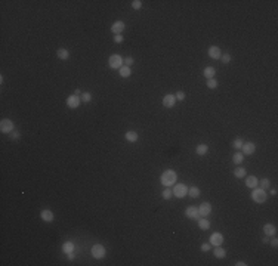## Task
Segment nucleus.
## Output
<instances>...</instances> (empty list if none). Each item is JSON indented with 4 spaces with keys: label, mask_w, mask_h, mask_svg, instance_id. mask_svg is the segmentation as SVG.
<instances>
[{
    "label": "nucleus",
    "mask_w": 278,
    "mask_h": 266,
    "mask_svg": "<svg viewBox=\"0 0 278 266\" xmlns=\"http://www.w3.org/2000/svg\"><path fill=\"white\" fill-rule=\"evenodd\" d=\"M243 143H244V141H243L241 138H237V139H234V142H232V146L237 148V149H241Z\"/></svg>",
    "instance_id": "obj_31"
},
{
    "label": "nucleus",
    "mask_w": 278,
    "mask_h": 266,
    "mask_svg": "<svg viewBox=\"0 0 278 266\" xmlns=\"http://www.w3.org/2000/svg\"><path fill=\"white\" fill-rule=\"evenodd\" d=\"M172 194H173L176 198H184V197H186V194H188V186H186L185 183H176L175 188L172 189Z\"/></svg>",
    "instance_id": "obj_3"
},
{
    "label": "nucleus",
    "mask_w": 278,
    "mask_h": 266,
    "mask_svg": "<svg viewBox=\"0 0 278 266\" xmlns=\"http://www.w3.org/2000/svg\"><path fill=\"white\" fill-rule=\"evenodd\" d=\"M241 149H243V154L252 155V154H254V151H256V145H254L253 142H244L241 146Z\"/></svg>",
    "instance_id": "obj_8"
},
{
    "label": "nucleus",
    "mask_w": 278,
    "mask_h": 266,
    "mask_svg": "<svg viewBox=\"0 0 278 266\" xmlns=\"http://www.w3.org/2000/svg\"><path fill=\"white\" fill-rule=\"evenodd\" d=\"M0 132L2 133H12L13 132V123L9 118H3L0 121Z\"/></svg>",
    "instance_id": "obj_6"
},
{
    "label": "nucleus",
    "mask_w": 278,
    "mask_h": 266,
    "mask_svg": "<svg viewBox=\"0 0 278 266\" xmlns=\"http://www.w3.org/2000/svg\"><path fill=\"white\" fill-rule=\"evenodd\" d=\"M201 251H210V243H204V244H201Z\"/></svg>",
    "instance_id": "obj_38"
},
{
    "label": "nucleus",
    "mask_w": 278,
    "mask_h": 266,
    "mask_svg": "<svg viewBox=\"0 0 278 266\" xmlns=\"http://www.w3.org/2000/svg\"><path fill=\"white\" fill-rule=\"evenodd\" d=\"M198 213L201 217H206V216H209L212 213V204L210 203H203L201 206L198 207Z\"/></svg>",
    "instance_id": "obj_10"
},
{
    "label": "nucleus",
    "mask_w": 278,
    "mask_h": 266,
    "mask_svg": "<svg viewBox=\"0 0 278 266\" xmlns=\"http://www.w3.org/2000/svg\"><path fill=\"white\" fill-rule=\"evenodd\" d=\"M271 195H277V189H275V188L271 189Z\"/></svg>",
    "instance_id": "obj_46"
},
{
    "label": "nucleus",
    "mask_w": 278,
    "mask_h": 266,
    "mask_svg": "<svg viewBox=\"0 0 278 266\" xmlns=\"http://www.w3.org/2000/svg\"><path fill=\"white\" fill-rule=\"evenodd\" d=\"M235 265H237V266H246L247 263H246V262H241V260H240V262H237Z\"/></svg>",
    "instance_id": "obj_43"
},
{
    "label": "nucleus",
    "mask_w": 278,
    "mask_h": 266,
    "mask_svg": "<svg viewBox=\"0 0 278 266\" xmlns=\"http://www.w3.org/2000/svg\"><path fill=\"white\" fill-rule=\"evenodd\" d=\"M209 56L212 58V59H220L222 50H220L218 46H210L209 47Z\"/></svg>",
    "instance_id": "obj_13"
},
{
    "label": "nucleus",
    "mask_w": 278,
    "mask_h": 266,
    "mask_svg": "<svg viewBox=\"0 0 278 266\" xmlns=\"http://www.w3.org/2000/svg\"><path fill=\"white\" fill-rule=\"evenodd\" d=\"M215 68L213 67H206L204 68V76H206V78L209 80V78H215Z\"/></svg>",
    "instance_id": "obj_27"
},
{
    "label": "nucleus",
    "mask_w": 278,
    "mask_h": 266,
    "mask_svg": "<svg viewBox=\"0 0 278 266\" xmlns=\"http://www.w3.org/2000/svg\"><path fill=\"white\" fill-rule=\"evenodd\" d=\"M124 62H126L127 67H130L132 64H133V58H132V56H127L126 59H124Z\"/></svg>",
    "instance_id": "obj_39"
},
{
    "label": "nucleus",
    "mask_w": 278,
    "mask_h": 266,
    "mask_svg": "<svg viewBox=\"0 0 278 266\" xmlns=\"http://www.w3.org/2000/svg\"><path fill=\"white\" fill-rule=\"evenodd\" d=\"M123 42V36L121 34H114V43H121Z\"/></svg>",
    "instance_id": "obj_37"
},
{
    "label": "nucleus",
    "mask_w": 278,
    "mask_h": 266,
    "mask_svg": "<svg viewBox=\"0 0 278 266\" xmlns=\"http://www.w3.org/2000/svg\"><path fill=\"white\" fill-rule=\"evenodd\" d=\"M11 138H12V139H19V138H21V133H18V132H12Z\"/></svg>",
    "instance_id": "obj_40"
},
{
    "label": "nucleus",
    "mask_w": 278,
    "mask_h": 266,
    "mask_svg": "<svg viewBox=\"0 0 278 266\" xmlns=\"http://www.w3.org/2000/svg\"><path fill=\"white\" fill-rule=\"evenodd\" d=\"M172 195H173V194H172V189L166 188L164 191H163V198H164V200H170V198H172Z\"/></svg>",
    "instance_id": "obj_34"
},
{
    "label": "nucleus",
    "mask_w": 278,
    "mask_h": 266,
    "mask_svg": "<svg viewBox=\"0 0 278 266\" xmlns=\"http://www.w3.org/2000/svg\"><path fill=\"white\" fill-rule=\"evenodd\" d=\"M178 180V175H176V172H173V170H166V172H163L161 173V176H160V182L164 185V186H172V185H175V182Z\"/></svg>",
    "instance_id": "obj_1"
},
{
    "label": "nucleus",
    "mask_w": 278,
    "mask_h": 266,
    "mask_svg": "<svg viewBox=\"0 0 278 266\" xmlns=\"http://www.w3.org/2000/svg\"><path fill=\"white\" fill-rule=\"evenodd\" d=\"M62 251L65 254H68V253H73L74 251V244L71 241H67V243H64L62 244Z\"/></svg>",
    "instance_id": "obj_23"
},
{
    "label": "nucleus",
    "mask_w": 278,
    "mask_h": 266,
    "mask_svg": "<svg viewBox=\"0 0 278 266\" xmlns=\"http://www.w3.org/2000/svg\"><path fill=\"white\" fill-rule=\"evenodd\" d=\"M252 200L257 204H262L266 201V192L262 188H253L252 192Z\"/></svg>",
    "instance_id": "obj_2"
},
{
    "label": "nucleus",
    "mask_w": 278,
    "mask_h": 266,
    "mask_svg": "<svg viewBox=\"0 0 278 266\" xmlns=\"http://www.w3.org/2000/svg\"><path fill=\"white\" fill-rule=\"evenodd\" d=\"M206 86L209 89H216V86H218V81H216L215 78H209L207 80V83H206Z\"/></svg>",
    "instance_id": "obj_33"
},
{
    "label": "nucleus",
    "mask_w": 278,
    "mask_h": 266,
    "mask_svg": "<svg viewBox=\"0 0 278 266\" xmlns=\"http://www.w3.org/2000/svg\"><path fill=\"white\" fill-rule=\"evenodd\" d=\"M243 160H244V154H243V152H237V154H234V157H232L234 164H241Z\"/></svg>",
    "instance_id": "obj_28"
},
{
    "label": "nucleus",
    "mask_w": 278,
    "mask_h": 266,
    "mask_svg": "<svg viewBox=\"0 0 278 266\" xmlns=\"http://www.w3.org/2000/svg\"><path fill=\"white\" fill-rule=\"evenodd\" d=\"M257 185H259V180H257L256 176H247L246 177V186L247 188H257Z\"/></svg>",
    "instance_id": "obj_15"
},
{
    "label": "nucleus",
    "mask_w": 278,
    "mask_h": 266,
    "mask_svg": "<svg viewBox=\"0 0 278 266\" xmlns=\"http://www.w3.org/2000/svg\"><path fill=\"white\" fill-rule=\"evenodd\" d=\"M271 245H272L274 248H275V247L278 245V241H277V240H272V241H271Z\"/></svg>",
    "instance_id": "obj_42"
},
{
    "label": "nucleus",
    "mask_w": 278,
    "mask_h": 266,
    "mask_svg": "<svg viewBox=\"0 0 278 266\" xmlns=\"http://www.w3.org/2000/svg\"><path fill=\"white\" fill-rule=\"evenodd\" d=\"M124 138H126L127 142H136L138 139H139V136H138L136 132H132V130L126 132V133H124Z\"/></svg>",
    "instance_id": "obj_19"
},
{
    "label": "nucleus",
    "mask_w": 278,
    "mask_h": 266,
    "mask_svg": "<svg viewBox=\"0 0 278 266\" xmlns=\"http://www.w3.org/2000/svg\"><path fill=\"white\" fill-rule=\"evenodd\" d=\"M231 55L229 53H222V56H220V61H222V64H229L231 62Z\"/></svg>",
    "instance_id": "obj_32"
},
{
    "label": "nucleus",
    "mask_w": 278,
    "mask_h": 266,
    "mask_svg": "<svg viewBox=\"0 0 278 266\" xmlns=\"http://www.w3.org/2000/svg\"><path fill=\"white\" fill-rule=\"evenodd\" d=\"M207 151H209V146L204 145V143H200V145L195 148V152H197L198 155H206Z\"/></svg>",
    "instance_id": "obj_24"
},
{
    "label": "nucleus",
    "mask_w": 278,
    "mask_h": 266,
    "mask_svg": "<svg viewBox=\"0 0 278 266\" xmlns=\"http://www.w3.org/2000/svg\"><path fill=\"white\" fill-rule=\"evenodd\" d=\"M175 98H176V101H184L186 96H185V92H182V90H179V92H176V95H175Z\"/></svg>",
    "instance_id": "obj_35"
},
{
    "label": "nucleus",
    "mask_w": 278,
    "mask_h": 266,
    "mask_svg": "<svg viewBox=\"0 0 278 266\" xmlns=\"http://www.w3.org/2000/svg\"><path fill=\"white\" fill-rule=\"evenodd\" d=\"M67 256H68V260H73L74 259V253H68Z\"/></svg>",
    "instance_id": "obj_44"
},
{
    "label": "nucleus",
    "mask_w": 278,
    "mask_h": 266,
    "mask_svg": "<svg viewBox=\"0 0 278 266\" xmlns=\"http://www.w3.org/2000/svg\"><path fill=\"white\" fill-rule=\"evenodd\" d=\"M80 98L79 96H76V95H71V96H68L67 98V105H68V108H73V110H76L77 107L80 105Z\"/></svg>",
    "instance_id": "obj_12"
},
{
    "label": "nucleus",
    "mask_w": 278,
    "mask_h": 266,
    "mask_svg": "<svg viewBox=\"0 0 278 266\" xmlns=\"http://www.w3.org/2000/svg\"><path fill=\"white\" fill-rule=\"evenodd\" d=\"M40 217H42L43 222H52L53 220V213L50 211V210H42Z\"/></svg>",
    "instance_id": "obj_17"
},
{
    "label": "nucleus",
    "mask_w": 278,
    "mask_h": 266,
    "mask_svg": "<svg viewBox=\"0 0 278 266\" xmlns=\"http://www.w3.org/2000/svg\"><path fill=\"white\" fill-rule=\"evenodd\" d=\"M185 216H186L188 219L198 220V219H200L198 207H194V206H189V207H186V210H185Z\"/></svg>",
    "instance_id": "obj_7"
},
{
    "label": "nucleus",
    "mask_w": 278,
    "mask_h": 266,
    "mask_svg": "<svg viewBox=\"0 0 278 266\" xmlns=\"http://www.w3.org/2000/svg\"><path fill=\"white\" fill-rule=\"evenodd\" d=\"M175 104H176L175 95H166V96L163 98V107H166V108H173Z\"/></svg>",
    "instance_id": "obj_11"
},
{
    "label": "nucleus",
    "mask_w": 278,
    "mask_h": 266,
    "mask_svg": "<svg viewBox=\"0 0 278 266\" xmlns=\"http://www.w3.org/2000/svg\"><path fill=\"white\" fill-rule=\"evenodd\" d=\"M234 176L238 177V179L246 177V169H244V167H237L235 170H234Z\"/></svg>",
    "instance_id": "obj_26"
},
{
    "label": "nucleus",
    "mask_w": 278,
    "mask_h": 266,
    "mask_svg": "<svg viewBox=\"0 0 278 266\" xmlns=\"http://www.w3.org/2000/svg\"><path fill=\"white\" fill-rule=\"evenodd\" d=\"M74 95H76V96H81V92H80V89H76V90H74Z\"/></svg>",
    "instance_id": "obj_41"
},
{
    "label": "nucleus",
    "mask_w": 278,
    "mask_h": 266,
    "mask_svg": "<svg viewBox=\"0 0 278 266\" xmlns=\"http://www.w3.org/2000/svg\"><path fill=\"white\" fill-rule=\"evenodd\" d=\"M213 254H215V257H218V259H223L226 256V250L222 248L220 245H216V248L213 250Z\"/></svg>",
    "instance_id": "obj_18"
},
{
    "label": "nucleus",
    "mask_w": 278,
    "mask_h": 266,
    "mask_svg": "<svg viewBox=\"0 0 278 266\" xmlns=\"http://www.w3.org/2000/svg\"><path fill=\"white\" fill-rule=\"evenodd\" d=\"M132 8H133V9H141L142 8V2L141 0H133V2H132Z\"/></svg>",
    "instance_id": "obj_36"
},
{
    "label": "nucleus",
    "mask_w": 278,
    "mask_h": 266,
    "mask_svg": "<svg viewBox=\"0 0 278 266\" xmlns=\"http://www.w3.org/2000/svg\"><path fill=\"white\" fill-rule=\"evenodd\" d=\"M80 99H81V102H86V104H87V102L92 101V95H90L89 92H83L81 96H80Z\"/></svg>",
    "instance_id": "obj_30"
},
{
    "label": "nucleus",
    "mask_w": 278,
    "mask_h": 266,
    "mask_svg": "<svg viewBox=\"0 0 278 266\" xmlns=\"http://www.w3.org/2000/svg\"><path fill=\"white\" fill-rule=\"evenodd\" d=\"M124 27L126 25H124V22L123 21H116L113 25H111V31L114 33V34H120V33L124 30Z\"/></svg>",
    "instance_id": "obj_14"
},
{
    "label": "nucleus",
    "mask_w": 278,
    "mask_h": 266,
    "mask_svg": "<svg viewBox=\"0 0 278 266\" xmlns=\"http://www.w3.org/2000/svg\"><path fill=\"white\" fill-rule=\"evenodd\" d=\"M259 183H260V188L263 189V191H266V189H269V186H271V180L269 179H262V180H259Z\"/></svg>",
    "instance_id": "obj_29"
},
{
    "label": "nucleus",
    "mask_w": 278,
    "mask_h": 266,
    "mask_svg": "<svg viewBox=\"0 0 278 266\" xmlns=\"http://www.w3.org/2000/svg\"><path fill=\"white\" fill-rule=\"evenodd\" d=\"M108 65L113 70H120L123 67V58L120 55H111L110 59H108Z\"/></svg>",
    "instance_id": "obj_4"
},
{
    "label": "nucleus",
    "mask_w": 278,
    "mask_h": 266,
    "mask_svg": "<svg viewBox=\"0 0 278 266\" xmlns=\"http://www.w3.org/2000/svg\"><path fill=\"white\" fill-rule=\"evenodd\" d=\"M263 231H265V234H266L268 237H272V235L277 232V229H275V226H274L272 223H266L263 226Z\"/></svg>",
    "instance_id": "obj_21"
},
{
    "label": "nucleus",
    "mask_w": 278,
    "mask_h": 266,
    "mask_svg": "<svg viewBox=\"0 0 278 266\" xmlns=\"http://www.w3.org/2000/svg\"><path fill=\"white\" fill-rule=\"evenodd\" d=\"M105 254H107V250H105V247L102 244H95L92 247V256L95 259H104Z\"/></svg>",
    "instance_id": "obj_5"
},
{
    "label": "nucleus",
    "mask_w": 278,
    "mask_h": 266,
    "mask_svg": "<svg viewBox=\"0 0 278 266\" xmlns=\"http://www.w3.org/2000/svg\"><path fill=\"white\" fill-rule=\"evenodd\" d=\"M118 73H120V76L123 78H127V77H130V74H132V71H130V67H127V65H123V67L118 70Z\"/></svg>",
    "instance_id": "obj_22"
},
{
    "label": "nucleus",
    "mask_w": 278,
    "mask_h": 266,
    "mask_svg": "<svg viewBox=\"0 0 278 266\" xmlns=\"http://www.w3.org/2000/svg\"><path fill=\"white\" fill-rule=\"evenodd\" d=\"M198 228L200 229H203V231L209 229L210 228V220L206 219V217H200L198 219Z\"/></svg>",
    "instance_id": "obj_20"
},
{
    "label": "nucleus",
    "mask_w": 278,
    "mask_h": 266,
    "mask_svg": "<svg viewBox=\"0 0 278 266\" xmlns=\"http://www.w3.org/2000/svg\"><path fill=\"white\" fill-rule=\"evenodd\" d=\"M223 243V235L220 232H213L210 235V245H222Z\"/></svg>",
    "instance_id": "obj_9"
},
{
    "label": "nucleus",
    "mask_w": 278,
    "mask_h": 266,
    "mask_svg": "<svg viewBox=\"0 0 278 266\" xmlns=\"http://www.w3.org/2000/svg\"><path fill=\"white\" fill-rule=\"evenodd\" d=\"M262 241H263V243H265V244H268V243H269V237H268V235H266V237H265V238H263Z\"/></svg>",
    "instance_id": "obj_45"
},
{
    "label": "nucleus",
    "mask_w": 278,
    "mask_h": 266,
    "mask_svg": "<svg viewBox=\"0 0 278 266\" xmlns=\"http://www.w3.org/2000/svg\"><path fill=\"white\" fill-rule=\"evenodd\" d=\"M200 189L197 188V186H191V188H188V195L191 197V198H198L200 197Z\"/></svg>",
    "instance_id": "obj_25"
},
{
    "label": "nucleus",
    "mask_w": 278,
    "mask_h": 266,
    "mask_svg": "<svg viewBox=\"0 0 278 266\" xmlns=\"http://www.w3.org/2000/svg\"><path fill=\"white\" fill-rule=\"evenodd\" d=\"M56 56H58L59 59H62V61H67L70 58V50L65 49V47H61V49L56 50Z\"/></svg>",
    "instance_id": "obj_16"
}]
</instances>
